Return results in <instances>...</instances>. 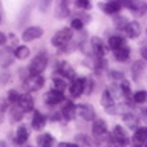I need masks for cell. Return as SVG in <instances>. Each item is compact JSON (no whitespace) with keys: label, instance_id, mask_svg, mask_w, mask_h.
<instances>
[{"label":"cell","instance_id":"obj_27","mask_svg":"<svg viewBox=\"0 0 147 147\" xmlns=\"http://www.w3.org/2000/svg\"><path fill=\"white\" fill-rule=\"evenodd\" d=\"M23 110L18 107V106H12V110H11V121L12 123H17V121H20V119L23 118Z\"/></svg>","mask_w":147,"mask_h":147},{"label":"cell","instance_id":"obj_25","mask_svg":"<svg viewBox=\"0 0 147 147\" xmlns=\"http://www.w3.org/2000/svg\"><path fill=\"white\" fill-rule=\"evenodd\" d=\"M77 142L81 146H89V147L96 146V141L94 138H89V136H84V135H77Z\"/></svg>","mask_w":147,"mask_h":147},{"label":"cell","instance_id":"obj_8","mask_svg":"<svg viewBox=\"0 0 147 147\" xmlns=\"http://www.w3.org/2000/svg\"><path fill=\"white\" fill-rule=\"evenodd\" d=\"M113 141H117L119 146H127L129 144V138H127L126 132L123 130L121 126H117L113 129Z\"/></svg>","mask_w":147,"mask_h":147},{"label":"cell","instance_id":"obj_6","mask_svg":"<svg viewBox=\"0 0 147 147\" xmlns=\"http://www.w3.org/2000/svg\"><path fill=\"white\" fill-rule=\"evenodd\" d=\"M18 107H20L23 112H31L32 109H34V100H32V96L29 94H23L20 95V98L17 101Z\"/></svg>","mask_w":147,"mask_h":147},{"label":"cell","instance_id":"obj_36","mask_svg":"<svg viewBox=\"0 0 147 147\" xmlns=\"http://www.w3.org/2000/svg\"><path fill=\"white\" fill-rule=\"evenodd\" d=\"M71 26H72V29H83V22L80 20V18H74L72 23H71Z\"/></svg>","mask_w":147,"mask_h":147},{"label":"cell","instance_id":"obj_45","mask_svg":"<svg viewBox=\"0 0 147 147\" xmlns=\"http://www.w3.org/2000/svg\"><path fill=\"white\" fill-rule=\"evenodd\" d=\"M0 147H6V144H5L3 141H0Z\"/></svg>","mask_w":147,"mask_h":147},{"label":"cell","instance_id":"obj_28","mask_svg":"<svg viewBox=\"0 0 147 147\" xmlns=\"http://www.w3.org/2000/svg\"><path fill=\"white\" fill-rule=\"evenodd\" d=\"M113 25L117 26L118 29H126L127 25H129V22H127V18H126V17L117 16V17H115V20H113Z\"/></svg>","mask_w":147,"mask_h":147},{"label":"cell","instance_id":"obj_1","mask_svg":"<svg viewBox=\"0 0 147 147\" xmlns=\"http://www.w3.org/2000/svg\"><path fill=\"white\" fill-rule=\"evenodd\" d=\"M46 66H48V57H46V54H38L32 60V63L29 66V74L31 75H40L46 69Z\"/></svg>","mask_w":147,"mask_h":147},{"label":"cell","instance_id":"obj_22","mask_svg":"<svg viewBox=\"0 0 147 147\" xmlns=\"http://www.w3.org/2000/svg\"><path fill=\"white\" fill-rule=\"evenodd\" d=\"M101 104H103L106 109H109V107H112V106H113V95L110 94L109 90L103 92V95H101Z\"/></svg>","mask_w":147,"mask_h":147},{"label":"cell","instance_id":"obj_16","mask_svg":"<svg viewBox=\"0 0 147 147\" xmlns=\"http://www.w3.org/2000/svg\"><path fill=\"white\" fill-rule=\"evenodd\" d=\"M123 46H126V45H124V38H123V37H118V35L109 37V48L110 49L117 51L119 48H123Z\"/></svg>","mask_w":147,"mask_h":147},{"label":"cell","instance_id":"obj_21","mask_svg":"<svg viewBox=\"0 0 147 147\" xmlns=\"http://www.w3.org/2000/svg\"><path fill=\"white\" fill-rule=\"evenodd\" d=\"M129 54H130V49H129L127 46H123V48L113 51L115 58L119 60V61H124V60H127V58H129Z\"/></svg>","mask_w":147,"mask_h":147},{"label":"cell","instance_id":"obj_13","mask_svg":"<svg viewBox=\"0 0 147 147\" xmlns=\"http://www.w3.org/2000/svg\"><path fill=\"white\" fill-rule=\"evenodd\" d=\"M69 16V8L66 2H58L55 5V17L57 18H64Z\"/></svg>","mask_w":147,"mask_h":147},{"label":"cell","instance_id":"obj_32","mask_svg":"<svg viewBox=\"0 0 147 147\" xmlns=\"http://www.w3.org/2000/svg\"><path fill=\"white\" fill-rule=\"evenodd\" d=\"M54 86H55V90H58V92H63L67 87L66 81L63 78H54Z\"/></svg>","mask_w":147,"mask_h":147},{"label":"cell","instance_id":"obj_33","mask_svg":"<svg viewBox=\"0 0 147 147\" xmlns=\"http://www.w3.org/2000/svg\"><path fill=\"white\" fill-rule=\"evenodd\" d=\"M119 90H121V94H124V95H130V86H129V83L126 80L121 81V84H119Z\"/></svg>","mask_w":147,"mask_h":147},{"label":"cell","instance_id":"obj_5","mask_svg":"<svg viewBox=\"0 0 147 147\" xmlns=\"http://www.w3.org/2000/svg\"><path fill=\"white\" fill-rule=\"evenodd\" d=\"M41 35H43V29H41L40 26H31V28H28V29L23 31L22 38H23V41H32V40L41 37Z\"/></svg>","mask_w":147,"mask_h":147},{"label":"cell","instance_id":"obj_38","mask_svg":"<svg viewBox=\"0 0 147 147\" xmlns=\"http://www.w3.org/2000/svg\"><path fill=\"white\" fill-rule=\"evenodd\" d=\"M110 77L115 78V80H121V81L124 80V75L121 72H118V71H110Z\"/></svg>","mask_w":147,"mask_h":147},{"label":"cell","instance_id":"obj_41","mask_svg":"<svg viewBox=\"0 0 147 147\" xmlns=\"http://www.w3.org/2000/svg\"><path fill=\"white\" fill-rule=\"evenodd\" d=\"M60 147H78L77 144H69V142H63V144H60Z\"/></svg>","mask_w":147,"mask_h":147},{"label":"cell","instance_id":"obj_4","mask_svg":"<svg viewBox=\"0 0 147 147\" xmlns=\"http://www.w3.org/2000/svg\"><path fill=\"white\" fill-rule=\"evenodd\" d=\"M77 112L84 121H92V119L95 118V110L90 104H78Z\"/></svg>","mask_w":147,"mask_h":147},{"label":"cell","instance_id":"obj_9","mask_svg":"<svg viewBox=\"0 0 147 147\" xmlns=\"http://www.w3.org/2000/svg\"><path fill=\"white\" fill-rule=\"evenodd\" d=\"M45 98H46V103H49V104H58L64 100V95H63V92H58L54 89V90H49Z\"/></svg>","mask_w":147,"mask_h":147},{"label":"cell","instance_id":"obj_35","mask_svg":"<svg viewBox=\"0 0 147 147\" xmlns=\"http://www.w3.org/2000/svg\"><path fill=\"white\" fill-rule=\"evenodd\" d=\"M18 98H20V95H18L16 90H9V94H8V101L9 103H17Z\"/></svg>","mask_w":147,"mask_h":147},{"label":"cell","instance_id":"obj_7","mask_svg":"<svg viewBox=\"0 0 147 147\" xmlns=\"http://www.w3.org/2000/svg\"><path fill=\"white\" fill-rule=\"evenodd\" d=\"M86 83L87 81L84 78H75L71 84V95L72 96H80L83 94V90H84V87H86Z\"/></svg>","mask_w":147,"mask_h":147},{"label":"cell","instance_id":"obj_37","mask_svg":"<svg viewBox=\"0 0 147 147\" xmlns=\"http://www.w3.org/2000/svg\"><path fill=\"white\" fill-rule=\"evenodd\" d=\"M8 106H9V101L6 98H0V113H3L8 109Z\"/></svg>","mask_w":147,"mask_h":147},{"label":"cell","instance_id":"obj_26","mask_svg":"<svg viewBox=\"0 0 147 147\" xmlns=\"http://www.w3.org/2000/svg\"><path fill=\"white\" fill-rule=\"evenodd\" d=\"M123 121L127 124L129 129H135L136 124H138L136 117H135V115H132V113H124V115H123Z\"/></svg>","mask_w":147,"mask_h":147},{"label":"cell","instance_id":"obj_42","mask_svg":"<svg viewBox=\"0 0 147 147\" xmlns=\"http://www.w3.org/2000/svg\"><path fill=\"white\" fill-rule=\"evenodd\" d=\"M5 41H6V35H5V34H0V45H3Z\"/></svg>","mask_w":147,"mask_h":147},{"label":"cell","instance_id":"obj_34","mask_svg":"<svg viewBox=\"0 0 147 147\" xmlns=\"http://www.w3.org/2000/svg\"><path fill=\"white\" fill-rule=\"evenodd\" d=\"M9 78H11V75H9L8 71H2V72H0V86L6 84V83L9 81Z\"/></svg>","mask_w":147,"mask_h":147},{"label":"cell","instance_id":"obj_31","mask_svg":"<svg viewBox=\"0 0 147 147\" xmlns=\"http://www.w3.org/2000/svg\"><path fill=\"white\" fill-rule=\"evenodd\" d=\"M133 101L135 103H146L147 101V92L146 90H140V92H136L135 95H133Z\"/></svg>","mask_w":147,"mask_h":147},{"label":"cell","instance_id":"obj_12","mask_svg":"<svg viewBox=\"0 0 147 147\" xmlns=\"http://www.w3.org/2000/svg\"><path fill=\"white\" fill-rule=\"evenodd\" d=\"M75 112H77V107L74 106L72 101H67V103L64 104V107L61 109V115L66 119H72L74 117H75Z\"/></svg>","mask_w":147,"mask_h":147},{"label":"cell","instance_id":"obj_39","mask_svg":"<svg viewBox=\"0 0 147 147\" xmlns=\"http://www.w3.org/2000/svg\"><path fill=\"white\" fill-rule=\"evenodd\" d=\"M77 6H80V8H84V9H87L90 6L89 5V2H87V0H78L77 2Z\"/></svg>","mask_w":147,"mask_h":147},{"label":"cell","instance_id":"obj_30","mask_svg":"<svg viewBox=\"0 0 147 147\" xmlns=\"http://www.w3.org/2000/svg\"><path fill=\"white\" fill-rule=\"evenodd\" d=\"M135 141H147V127H141V129H138L136 133H135Z\"/></svg>","mask_w":147,"mask_h":147},{"label":"cell","instance_id":"obj_23","mask_svg":"<svg viewBox=\"0 0 147 147\" xmlns=\"http://www.w3.org/2000/svg\"><path fill=\"white\" fill-rule=\"evenodd\" d=\"M12 63V52L9 49H6L3 54H0V66L6 67Z\"/></svg>","mask_w":147,"mask_h":147},{"label":"cell","instance_id":"obj_14","mask_svg":"<svg viewBox=\"0 0 147 147\" xmlns=\"http://www.w3.org/2000/svg\"><path fill=\"white\" fill-rule=\"evenodd\" d=\"M58 74H61V75H63V77H66V78H71L72 81L75 80V71H74V69L69 66L67 63H61V64H60Z\"/></svg>","mask_w":147,"mask_h":147},{"label":"cell","instance_id":"obj_19","mask_svg":"<svg viewBox=\"0 0 147 147\" xmlns=\"http://www.w3.org/2000/svg\"><path fill=\"white\" fill-rule=\"evenodd\" d=\"M54 142V138L49 135V133H43V135H40L37 138V144L38 147H51Z\"/></svg>","mask_w":147,"mask_h":147},{"label":"cell","instance_id":"obj_3","mask_svg":"<svg viewBox=\"0 0 147 147\" xmlns=\"http://www.w3.org/2000/svg\"><path fill=\"white\" fill-rule=\"evenodd\" d=\"M45 84V80L41 75H31L29 78H26L23 81V89L26 90H38L41 89V86Z\"/></svg>","mask_w":147,"mask_h":147},{"label":"cell","instance_id":"obj_20","mask_svg":"<svg viewBox=\"0 0 147 147\" xmlns=\"http://www.w3.org/2000/svg\"><path fill=\"white\" fill-rule=\"evenodd\" d=\"M121 9V3L119 2H109V3H104L103 5V11L106 14H115Z\"/></svg>","mask_w":147,"mask_h":147},{"label":"cell","instance_id":"obj_29","mask_svg":"<svg viewBox=\"0 0 147 147\" xmlns=\"http://www.w3.org/2000/svg\"><path fill=\"white\" fill-rule=\"evenodd\" d=\"M14 55H16L17 58H26L29 57V49L26 48V46H18V48L16 49V52H14Z\"/></svg>","mask_w":147,"mask_h":147},{"label":"cell","instance_id":"obj_2","mask_svg":"<svg viewBox=\"0 0 147 147\" xmlns=\"http://www.w3.org/2000/svg\"><path fill=\"white\" fill-rule=\"evenodd\" d=\"M72 38V31L69 28H63L58 32H55V35L52 37V45L57 46V48H63L66 46Z\"/></svg>","mask_w":147,"mask_h":147},{"label":"cell","instance_id":"obj_17","mask_svg":"<svg viewBox=\"0 0 147 147\" xmlns=\"http://www.w3.org/2000/svg\"><path fill=\"white\" fill-rule=\"evenodd\" d=\"M32 127L35 130H41L45 127V117L40 112H35L34 117H32Z\"/></svg>","mask_w":147,"mask_h":147},{"label":"cell","instance_id":"obj_18","mask_svg":"<svg viewBox=\"0 0 147 147\" xmlns=\"http://www.w3.org/2000/svg\"><path fill=\"white\" fill-rule=\"evenodd\" d=\"M28 136H29V132H28V129L25 126H20L17 129V133H16V141L18 144H25V141L28 140Z\"/></svg>","mask_w":147,"mask_h":147},{"label":"cell","instance_id":"obj_24","mask_svg":"<svg viewBox=\"0 0 147 147\" xmlns=\"http://www.w3.org/2000/svg\"><path fill=\"white\" fill-rule=\"evenodd\" d=\"M92 48H94L95 54L98 55V57H101V55L104 54V46H103V41H101L98 37H94L92 38Z\"/></svg>","mask_w":147,"mask_h":147},{"label":"cell","instance_id":"obj_40","mask_svg":"<svg viewBox=\"0 0 147 147\" xmlns=\"http://www.w3.org/2000/svg\"><path fill=\"white\" fill-rule=\"evenodd\" d=\"M141 55H142V58L147 61V46H142L141 48Z\"/></svg>","mask_w":147,"mask_h":147},{"label":"cell","instance_id":"obj_15","mask_svg":"<svg viewBox=\"0 0 147 147\" xmlns=\"http://www.w3.org/2000/svg\"><path fill=\"white\" fill-rule=\"evenodd\" d=\"M144 67H146V63L144 61H135L132 64V75L135 80H140L142 72H144Z\"/></svg>","mask_w":147,"mask_h":147},{"label":"cell","instance_id":"obj_44","mask_svg":"<svg viewBox=\"0 0 147 147\" xmlns=\"http://www.w3.org/2000/svg\"><path fill=\"white\" fill-rule=\"evenodd\" d=\"M142 115H144V117H147V109H142Z\"/></svg>","mask_w":147,"mask_h":147},{"label":"cell","instance_id":"obj_43","mask_svg":"<svg viewBox=\"0 0 147 147\" xmlns=\"http://www.w3.org/2000/svg\"><path fill=\"white\" fill-rule=\"evenodd\" d=\"M132 147H142V146H141V144H138V142H133Z\"/></svg>","mask_w":147,"mask_h":147},{"label":"cell","instance_id":"obj_10","mask_svg":"<svg viewBox=\"0 0 147 147\" xmlns=\"http://www.w3.org/2000/svg\"><path fill=\"white\" fill-rule=\"evenodd\" d=\"M92 132H94V135L96 138H104L106 132H107V127H106V123L103 119H96L94 123V126H92Z\"/></svg>","mask_w":147,"mask_h":147},{"label":"cell","instance_id":"obj_11","mask_svg":"<svg viewBox=\"0 0 147 147\" xmlns=\"http://www.w3.org/2000/svg\"><path fill=\"white\" fill-rule=\"evenodd\" d=\"M126 32H127L129 37L136 38V37H140V34H141V25L138 22H130L126 28Z\"/></svg>","mask_w":147,"mask_h":147}]
</instances>
